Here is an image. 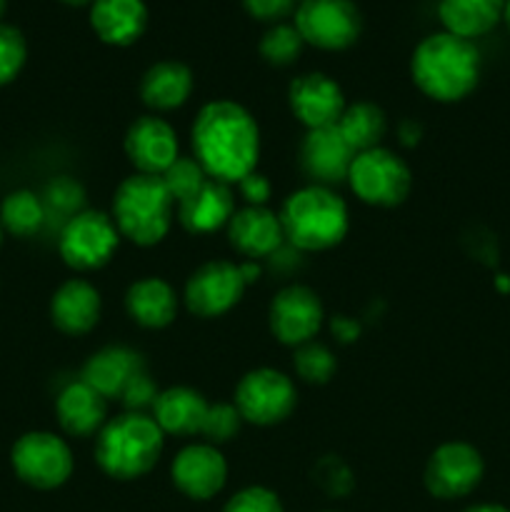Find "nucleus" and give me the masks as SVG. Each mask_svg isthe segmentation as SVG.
Listing matches in <instances>:
<instances>
[{
	"instance_id": "obj_1",
	"label": "nucleus",
	"mask_w": 510,
	"mask_h": 512,
	"mask_svg": "<svg viewBox=\"0 0 510 512\" xmlns=\"http://www.w3.org/2000/svg\"><path fill=\"white\" fill-rule=\"evenodd\" d=\"M193 158L205 173L223 183H238L250 175L260 158V130L253 115L233 100L203 105L190 130Z\"/></svg>"
},
{
	"instance_id": "obj_2",
	"label": "nucleus",
	"mask_w": 510,
	"mask_h": 512,
	"mask_svg": "<svg viewBox=\"0 0 510 512\" xmlns=\"http://www.w3.org/2000/svg\"><path fill=\"white\" fill-rule=\"evenodd\" d=\"M410 75L423 95L438 103L468 98L480 80V53L473 40L433 33L420 40L410 58Z\"/></svg>"
},
{
	"instance_id": "obj_3",
	"label": "nucleus",
	"mask_w": 510,
	"mask_h": 512,
	"mask_svg": "<svg viewBox=\"0 0 510 512\" xmlns=\"http://www.w3.org/2000/svg\"><path fill=\"white\" fill-rule=\"evenodd\" d=\"M165 435L145 413H123L108 420L95 438V463L108 478L135 480L155 468Z\"/></svg>"
},
{
	"instance_id": "obj_4",
	"label": "nucleus",
	"mask_w": 510,
	"mask_h": 512,
	"mask_svg": "<svg viewBox=\"0 0 510 512\" xmlns=\"http://www.w3.org/2000/svg\"><path fill=\"white\" fill-rule=\"evenodd\" d=\"M285 240L305 253H323L348 235V205L323 185H308L290 195L280 210Z\"/></svg>"
},
{
	"instance_id": "obj_5",
	"label": "nucleus",
	"mask_w": 510,
	"mask_h": 512,
	"mask_svg": "<svg viewBox=\"0 0 510 512\" xmlns=\"http://www.w3.org/2000/svg\"><path fill=\"white\" fill-rule=\"evenodd\" d=\"M173 195L160 175L135 173L118 185L113 195V223L120 238L140 248L158 245L173 225Z\"/></svg>"
},
{
	"instance_id": "obj_6",
	"label": "nucleus",
	"mask_w": 510,
	"mask_h": 512,
	"mask_svg": "<svg viewBox=\"0 0 510 512\" xmlns=\"http://www.w3.org/2000/svg\"><path fill=\"white\" fill-rule=\"evenodd\" d=\"M348 183L365 205L395 208L403 203L413 188V175L403 158L388 148L363 150L350 165Z\"/></svg>"
},
{
	"instance_id": "obj_7",
	"label": "nucleus",
	"mask_w": 510,
	"mask_h": 512,
	"mask_svg": "<svg viewBox=\"0 0 510 512\" xmlns=\"http://www.w3.org/2000/svg\"><path fill=\"white\" fill-rule=\"evenodd\" d=\"M118 245L120 233L113 218L100 210H80L60 228V258L78 273H90L108 265Z\"/></svg>"
},
{
	"instance_id": "obj_8",
	"label": "nucleus",
	"mask_w": 510,
	"mask_h": 512,
	"mask_svg": "<svg viewBox=\"0 0 510 512\" xmlns=\"http://www.w3.org/2000/svg\"><path fill=\"white\" fill-rule=\"evenodd\" d=\"M295 28L305 45L318 50H348L363 33V18L353 0H300Z\"/></svg>"
},
{
	"instance_id": "obj_9",
	"label": "nucleus",
	"mask_w": 510,
	"mask_h": 512,
	"mask_svg": "<svg viewBox=\"0 0 510 512\" xmlns=\"http://www.w3.org/2000/svg\"><path fill=\"white\" fill-rule=\"evenodd\" d=\"M15 475L35 490H55L73 475V453L55 433L33 430L15 440L10 450Z\"/></svg>"
},
{
	"instance_id": "obj_10",
	"label": "nucleus",
	"mask_w": 510,
	"mask_h": 512,
	"mask_svg": "<svg viewBox=\"0 0 510 512\" xmlns=\"http://www.w3.org/2000/svg\"><path fill=\"white\" fill-rule=\"evenodd\" d=\"M295 403H298V390L288 375L273 368H258L240 378L233 405L245 423L268 428L290 418Z\"/></svg>"
},
{
	"instance_id": "obj_11",
	"label": "nucleus",
	"mask_w": 510,
	"mask_h": 512,
	"mask_svg": "<svg viewBox=\"0 0 510 512\" xmlns=\"http://www.w3.org/2000/svg\"><path fill=\"white\" fill-rule=\"evenodd\" d=\"M485 473L483 455L468 443H443L425 465V488L440 500H458L473 493Z\"/></svg>"
},
{
	"instance_id": "obj_12",
	"label": "nucleus",
	"mask_w": 510,
	"mask_h": 512,
	"mask_svg": "<svg viewBox=\"0 0 510 512\" xmlns=\"http://www.w3.org/2000/svg\"><path fill=\"white\" fill-rule=\"evenodd\" d=\"M240 265L230 260H210L200 265L185 283V305L198 318H220L240 303L245 293Z\"/></svg>"
},
{
	"instance_id": "obj_13",
	"label": "nucleus",
	"mask_w": 510,
	"mask_h": 512,
	"mask_svg": "<svg viewBox=\"0 0 510 512\" xmlns=\"http://www.w3.org/2000/svg\"><path fill=\"white\" fill-rule=\"evenodd\" d=\"M325 310L318 293L305 285H288L273 298L268 310L270 330L275 338L290 348L310 343L323 328Z\"/></svg>"
},
{
	"instance_id": "obj_14",
	"label": "nucleus",
	"mask_w": 510,
	"mask_h": 512,
	"mask_svg": "<svg viewBox=\"0 0 510 512\" xmlns=\"http://www.w3.org/2000/svg\"><path fill=\"white\" fill-rule=\"evenodd\" d=\"M288 103L308 130L335 128L345 113L343 88L325 73H305L290 83Z\"/></svg>"
},
{
	"instance_id": "obj_15",
	"label": "nucleus",
	"mask_w": 510,
	"mask_h": 512,
	"mask_svg": "<svg viewBox=\"0 0 510 512\" xmlns=\"http://www.w3.org/2000/svg\"><path fill=\"white\" fill-rule=\"evenodd\" d=\"M173 485L190 500H210L225 488L228 463L210 443H193L175 455L170 465Z\"/></svg>"
},
{
	"instance_id": "obj_16",
	"label": "nucleus",
	"mask_w": 510,
	"mask_h": 512,
	"mask_svg": "<svg viewBox=\"0 0 510 512\" xmlns=\"http://www.w3.org/2000/svg\"><path fill=\"white\" fill-rule=\"evenodd\" d=\"M125 155L138 173L163 175L178 160V135L168 120L143 115L125 133Z\"/></svg>"
},
{
	"instance_id": "obj_17",
	"label": "nucleus",
	"mask_w": 510,
	"mask_h": 512,
	"mask_svg": "<svg viewBox=\"0 0 510 512\" xmlns=\"http://www.w3.org/2000/svg\"><path fill=\"white\" fill-rule=\"evenodd\" d=\"M353 160L355 150L345 143L338 125L335 128L308 130L303 145H300L303 173L313 180V185H323V188L348 180Z\"/></svg>"
},
{
	"instance_id": "obj_18",
	"label": "nucleus",
	"mask_w": 510,
	"mask_h": 512,
	"mask_svg": "<svg viewBox=\"0 0 510 512\" xmlns=\"http://www.w3.org/2000/svg\"><path fill=\"white\" fill-rule=\"evenodd\" d=\"M228 243L248 260L273 258L285 243L280 215L268 208L235 210L228 223Z\"/></svg>"
},
{
	"instance_id": "obj_19",
	"label": "nucleus",
	"mask_w": 510,
	"mask_h": 512,
	"mask_svg": "<svg viewBox=\"0 0 510 512\" xmlns=\"http://www.w3.org/2000/svg\"><path fill=\"white\" fill-rule=\"evenodd\" d=\"M103 298L88 280L73 278L60 285L50 300V320L65 335H85L98 325Z\"/></svg>"
},
{
	"instance_id": "obj_20",
	"label": "nucleus",
	"mask_w": 510,
	"mask_h": 512,
	"mask_svg": "<svg viewBox=\"0 0 510 512\" xmlns=\"http://www.w3.org/2000/svg\"><path fill=\"white\" fill-rule=\"evenodd\" d=\"M88 18L105 45L128 48L148 28V5L143 0H93Z\"/></svg>"
},
{
	"instance_id": "obj_21",
	"label": "nucleus",
	"mask_w": 510,
	"mask_h": 512,
	"mask_svg": "<svg viewBox=\"0 0 510 512\" xmlns=\"http://www.w3.org/2000/svg\"><path fill=\"white\" fill-rule=\"evenodd\" d=\"M235 213L233 190L223 180L208 178L198 193L178 203V220L188 233L208 235L220 228H228Z\"/></svg>"
},
{
	"instance_id": "obj_22",
	"label": "nucleus",
	"mask_w": 510,
	"mask_h": 512,
	"mask_svg": "<svg viewBox=\"0 0 510 512\" xmlns=\"http://www.w3.org/2000/svg\"><path fill=\"white\" fill-rule=\"evenodd\" d=\"M143 370L145 363L140 353L125 348V345H108V348L90 355L88 363L83 365L80 380L90 385L95 393L103 395L105 400H115L123 395L125 385Z\"/></svg>"
},
{
	"instance_id": "obj_23",
	"label": "nucleus",
	"mask_w": 510,
	"mask_h": 512,
	"mask_svg": "<svg viewBox=\"0 0 510 512\" xmlns=\"http://www.w3.org/2000/svg\"><path fill=\"white\" fill-rule=\"evenodd\" d=\"M55 415L63 433H68L70 438H90L108 423V400L78 380L60 390L55 400Z\"/></svg>"
},
{
	"instance_id": "obj_24",
	"label": "nucleus",
	"mask_w": 510,
	"mask_h": 512,
	"mask_svg": "<svg viewBox=\"0 0 510 512\" xmlns=\"http://www.w3.org/2000/svg\"><path fill=\"white\" fill-rule=\"evenodd\" d=\"M208 408L210 405L205 403L198 390L178 385V388H168L158 395L153 405V420L163 430V435L190 438V435L200 433Z\"/></svg>"
},
{
	"instance_id": "obj_25",
	"label": "nucleus",
	"mask_w": 510,
	"mask_h": 512,
	"mask_svg": "<svg viewBox=\"0 0 510 512\" xmlns=\"http://www.w3.org/2000/svg\"><path fill=\"white\" fill-rule=\"evenodd\" d=\"M125 310L140 328H168L178 315V295L163 278H143L125 293Z\"/></svg>"
},
{
	"instance_id": "obj_26",
	"label": "nucleus",
	"mask_w": 510,
	"mask_h": 512,
	"mask_svg": "<svg viewBox=\"0 0 510 512\" xmlns=\"http://www.w3.org/2000/svg\"><path fill=\"white\" fill-rule=\"evenodd\" d=\"M190 93H193V73L180 60H160V63L150 65L140 80L143 103L160 113L185 105Z\"/></svg>"
},
{
	"instance_id": "obj_27",
	"label": "nucleus",
	"mask_w": 510,
	"mask_h": 512,
	"mask_svg": "<svg viewBox=\"0 0 510 512\" xmlns=\"http://www.w3.org/2000/svg\"><path fill=\"white\" fill-rule=\"evenodd\" d=\"M505 0H438V18L445 33L475 40L503 20Z\"/></svg>"
},
{
	"instance_id": "obj_28",
	"label": "nucleus",
	"mask_w": 510,
	"mask_h": 512,
	"mask_svg": "<svg viewBox=\"0 0 510 512\" xmlns=\"http://www.w3.org/2000/svg\"><path fill=\"white\" fill-rule=\"evenodd\" d=\"M338 130L358 155L363 150L380 148V140L388 133V118L375 103H355L345 108L343 118L338 120Z\"/></svg>"
},
{
	"instance_id": "obj_29",
	"label": "nucleus",
	"mask_w": 510,
	"mask_h": 512,
	"mask_svg": "<svg viewBox=\"0 0 510 512\" xmlns=\"http://www.w3.org/2000/svg\"><path fill=\"white\" fill-rule=\"evenodd\" d=\"M45 220H48V213H45L43 198L33 190H13L0 203V225L15 238H30L40 233Z\"/></svg>"
},
{
	"instance_id": "obj_30",
	"label": "nucleus",
	"mask_w": 510,
	"mask_h": 512,
	"mask_svg": "<svg viewBox=\"0 0 510 512\" xmlns=\"http://www.w3.org/2000/svg\"><path fill=\"white\" fill-rule=\"evenodd\" d=\"M303 45L305 40L300 38L295 25L275 23L260 38V55H263L265 63L275 65V68H285V65H293L300 58Z\"/></svg>"
},
{
	"instance_id": "obj_31",
	"label": "nucleus",
	"mask_w": 510,
	"mask_h": 512,
	"mask_svg": "<svg viewBox=\"0 0 510 512\" xmlns=\"http://www.w3.org/2000/svg\"><path fill=\"white\" fill-rule=\"evenodd\" d=\"M293 370L303 383L325 385L333 378L335 370H338V363H335V355L330 353L323 343L310 340V343L300 345V348L295 350Z\"/></svg>"
},
{
	"instance_id": "obj_32",
	"label": "nucleus",
	"mask_w": 510,
	"mask_h": 512,
	"mask_svg": "<svg viewBox=\"0 0 510 512\" xmlns=\"http://www.w3.org/2000/svg\"><path fill=\"white\" fill-rule=\"evenodd\" d=\"M160 178H163L165 188L173 195L175 203H183L185 198H190V195L198 193V190L203 188L205 180H208L210 175L205 173V168L193 158V155H188V158L178 155V160H175Z\"/></svg>"
},
{
	"instance_id": "obj_33",
	"label": "nucleus",
	"mask_w": 510,
	"mask_h": 512,
	"mask_svg": "<svg viewBox=\"0 0 510 512\" xmlns=\"http://www.w3.org/2000/svg\"><path fill=\"white\" fill-rule=\"evenodd\" d=\"M43 205L45 213L60 215V218L68 223V220L73 218V215H78L85 205L83 185L75 178H68V175L53 178L43 193Z\"/></svg>"
},
{
	"instance_id": "obj_34",
	"label": "nucleus",
	"mask_w": 510,
	"mask_h": 512,
	"mask_svg": "<svg viewBox=\"0 0 510 512\" xmlns=\"http://www.w3.org/2000/svg\"><path fill=\"white\" fill-rule=\"evenodd\" d=\"M28 58V43L15 25L0 23V88L13 83Z\"/></svg>"
},
{
	"instance_id": "obj_35",
	"label": "nucleus",
	"mask_w": 510,
	"mask_h": 512,
	"mask_svg": "<svg viewBox=\"0 0 510 512\" xmlns=\"http://www.w3.org/2000/svg\"><path fill=\"white\" fill-rule=\"evenodd\" d=\"M240 423H243V418H240L235 405L215 403L208 408V415H205L200 435H203L210 445L218 448V445L228 443V440H233L235 435L240 433Z\"/></svg>"
},
{
	"instance_id": "obj_36",
	"label": "nucleus",
	"mask_w": 510,
	"mask_h": 512,
	"mask_svg": "<svg viewBox=\"0 0 510 512\" xmlns=\"http://www.w3.org/2000/svg\"><path fill=\"white\" fill-rule=\"evenodd\" d=\"M223 512H283V503L273 490L263 488V485H250V488L238 490L225 503Z\"/></svg>"
},
{
	"instance_id": "obj_37",
	"label": "nucleus",
	"mask_w": 510,
	"mask_h": 512,
	"mask_svg": "<svg viewBox=\"0 0 510 512\" xmlns=\"http://www.w3.org/2000/svg\"><path fill=\"white\" fill-rule=\"evenodd\" d=\"M158 395V385H155L153 378L143 370V373H138L128 385H125L120 400H123V405L128 408V413H143L145 408H153Z\"/></svg>"
},
{
	"instance_id": "obj_38",
	"label": "nucleus",
	"mask_w": 510,
	"mask_h": 512,
	"mask_svg": "<svg viewBox=\"0 0 510 512\" xmlns=\"http://www.w3.org/2000/svg\"><path fill=\"white\" fill-rule=\"evenodd\" d=\"M250 18L263 20V23H278L285 15L293 13L295 0H243Z\"/></svg>"
},
{
	"instance_id": "obj_39",
	"label": "nucleus",
	"mask_w": 510,
	"mask_h": 512,
	"mask_svg": "<svg viewBox=\"0 0 510 512\" xmlns=\"http://www.w3.org/2000/svg\"><path fill=\"white\" fill-rule=\"evenodd\" d=\"M238 190L245 203L253 205V208H265V203L270 200V193H273V185H270V180L263 173H255L253 170L243 180H238Z\"/></svg>"
},
{
	"instance_id": "obj_40",
	"label": "nucleus",
	"mask_w": 510,
	"mask_h": 512,
	"mask_svg": "<svg viewBox=\"0 0 510 512\" xmlns=\"http://www.w3.org/2000/svg\"><path fill=\"white\" fill-rule=\"evenodd\" d=\"M238 265H240V275H243L245 285L255 283V280L260 278V273H263V270H260V265L255 263V260H248V263H238Z\"/></svg>"
},
{
	"instance_id": "obj_41",
	"label": "nucleus",
	"mask_w": 510,
	"mask_h": 512,
	"mask_svg": "<svg viewBox=\"0 0 510 512\" xmlns=\"http://www.w3.org/2000/svg\"><path fill=\"white\" fill-rule=\"evenodd\" d=\"M463 512H510L503 505H495V503H483V505H473V508L463 510Z\"/></svg>"
},
{
	"instance_id": "obj_42",
	"label": "nucleus",
	"mask_w": 510,
	"mask_h": 512,
	"mask_svg": "<svg viewBox=\"0 0 510 512\" xmlns=\"http://www.w3.org/2000/svg\"><path fill=\"white\" fill-rule=\"evenodd\" d=\"M65 5H73V8H83V5H93V0H60Z\"/></svg>"
},
{
	"instance_id": "obj_43",
	"label": "nucleus",
	"mask_w": 510,
	"mask_h": 512,
	"mask_svg": "<svg viewBox=\"0 0 510 512\" xmlns=\"http://www.w3.org/2000/svg\"><path fill=\"white\" fill-rule=\"evenodd\" d=\"M503 20H505V23H508V28H510V0H505V10H503Z\"/></svg>"
},
{
	"instance_id": "obj_44",
	"label": "nucleus",
	"mask_w": 510,
	"mask_h": 512,
	"mask_svg": "<svg viewBox=\"0 0 510 512\" xmlns=\"http://www.w3.org/2000/svg\"><path fill=\"white\" fill-rule=\"evenodd\" d=\"M5 8H8V0H0V20H3V15H5Z\"/></svg>"
},
{
	"instance_id": "obj_45",
	"label": "nucleus",
	"mask_w": 510,
	"mask_h": 512,
	"mask_svg": "<svg viewBox=\"0 0 510 512\" xmlns=\"http://www.w3.org/2000/svg\"><path fill=\"white\" fill-rule=\"evenodd\" d=\"M0 243H3V225H0Z\"/></svg>"
},
{
	"instance_id": "obj_46",
	"label": "nucleus",
	"mask_w": 510,
	"mask_h": 512,
	"mask_svg": "<svg viewBox=\"0 0 510 512\" xmlns=\"http://www.w3.org/2000/svg\"><path fill=\"white\" fill-rule=\"evenodd\" d=\"M328 512H333V510H328Z\"/></svg>"
}]
</instances>
